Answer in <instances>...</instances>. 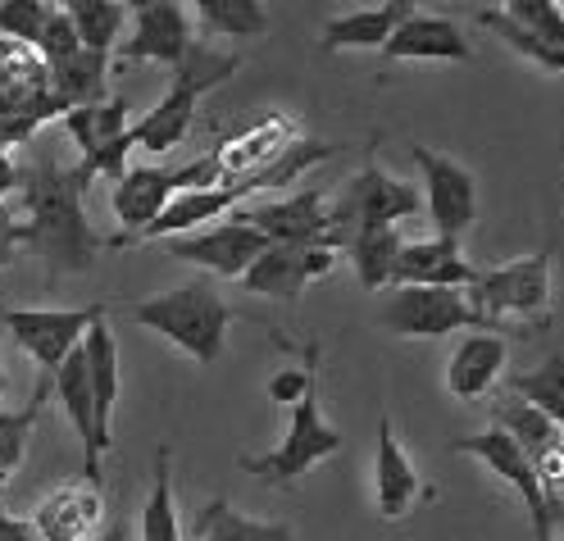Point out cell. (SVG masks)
<instances>
[{
    "label": "cell",
    "instance_id": "obj_38",
    "mask_svg": "<svg viewBox=\"0 0 564 541\" xmlns=\"http://www.w3.org/2000/svg\"><path fill=\"white\" fill-rule=\"evenodd\" d=\"M0 541H42V537L32 532V523L14 519V515L6 510V500H0Z\"/></svg>",
    "mask_w": 564,
    "mask_h": 541
},
{
    "label": "cell",
    "instance_id": "obj_4",
    "mask_svg": "<svg viewBox=\"0 0 564 541\" xmlns=\"http://www.w3.org/2000/svg\"><path fill=\"white\" fill-rule=\"evenodd\" d=\"M423 201H419V187L401 183V177L382 173L378 160H369L350 183L333 196L328 205V228H333V241L341 250L346 237L356 232H373V228H397L401 219L419 214Z\"/></svg>",
    "mask_w": 564,
    "mask_h": 541
},
{
    "label": "cell",
    "instance_id": "obj_28",
    "mask_svg": "<svg viewBox=\"0 0 564 541\" xmlns=\"http://www.w3.org/2000/svg\"><path fill=\"white\" fill-rule=\"evenodd\" d=\"M64 132L74 137L78 155L91 160L96 151H105L110 141H119L128 132V100H100V105H87V110H68Z\"/></svg>",
    "mask_w": 564,
    "mask_h": 541
},
{
    "label": "cell",
    "instance_id": "obj_21",
    "mask_svg": "<svg viewBox=\"0 0 564 541\" xmlns=\"http://www.w3.org/2000/svg\"><path fill=\"white\" fill-rule=\"evenodd\" d=\"M510 359V342L491 333H465V342L451 350L446 359V391L455 401H478L491 391V382L501 378Z\"/></svg>",
    "mask_w": 564,
    "mask_h": 541
},
{
    "label": "cell",
    "instance_id": "obj_33",
    "mask_svg": "<svg viewBox=\"0 0 564 541\" xmlns=\"http://www.w3.org/2000/svg\"><path fill=\"white\" fill-rule=\"evenodd\" d=\"M478 23L497 32V37H501L506 46H514L523 59H533V64L551 68V74H560V68H564V46H551V42L533 37V32H523V28H519V23H510L497 6H482V10H478Z\"/></svg>",
    "mask_w": 564,
    "mask_h": 541
},
{
    "label": "cell",
    "instance_id": "obj_41",
    "mask_svg": "<svg viewBox=\"0 0 564 541\" xmlns=\"http://www.w3.org/2000/svg\"><path fill=\"white\" fill-rule=\"evenodd\" d=\"M0 396H6V369H0Z\"/></svg>",
    "mask_w": 564,
    "mask_h": 541
},
{
    "label": "cell",
    "instance_id": "obj_8",
    "mask_svg": "<svg viewBox=\"0 0 564 541\" xmlns=\"http://www.w3.org/2000/svg\"><path fill=\"white\" fill-rule=\"evenodd\" d=\"M378 318L387 333H401V337H451V333L506 337L497 323L482 318L465 301V292H451V286H397V292L382 301Z\"/></svg>",
    "mask_w": 564,
    "mask_h": 541
},
{
    "label": "cell",
    "instance_id": "obj_10",
    "mask_svg": "<svg viewBox=\"0 0 564 541\" xmlns=\"http://www.w3.org/2000/svg\"><path fill=\"white\" fill-rule=\"evenodd\" d=\"M414 164H419V177H423V192L419 201L429 205V219L437 228V237L446 241H460L474 219H478V187H474V173L451 160V155H437L429 147H410Z\"/></svg>",
    "mask_w": 564,
    "mask_h": 541
},
{
    "label": "cell",
    "instance_id": "obj_30",
    "mask_svg": "<svg viewBox=\"0 0 564 541\" xmlns=\"http://www.w3.org/2000/svg\"><path fill=\"white\" fill-rule=\"evenodd\" d=\"M46 396H51V378H37V387H32V401L23 410H14V414L0 410V491H6L10 474L28 455V437H32V428H37L42 410H46Z\"/></svg>",
    "mask_w": 564,
    "mask_h": 541
},
{
    "label": "cell",
    "instance_id": "obj_27",
    "mask_svg": "<svg viewBox=\"0 0 564 541\" xmlns=\"http://www.w3.org/2000/svg\"><path fill=\"white\" fill-rule=\"evenodd\" d=\"M74 23V37L83 51H96V55H110V46H119V32H123V19H128V6L123 0H68L59 6Z\"/></svg>",
    "mask_w": 564,
    "mask_h": 541
},
{
    "label": "cell",
    "instance_id": "obj_12",
    "mask_svg": "<svg viewBox=\"0 0 564 541\" xmlns=\"http://www.w3.org/2000/svg\"><path fill=\"white\" fill-rule=\"evenodd\" d=\"M341 250L337 246H278L269 241L256 264L241 273V286L256 296H273V301H301V292L314 278H328Z\"/></svg>",
    "mask_w": 564,
    "mask_h": 541
},
{
    "label": "cell",
    "instance_id": "obj_23",
    "mask_svg": "<svg viewBox=\"0 0 564 541\" xmlns=\"http://www.w3.org/2000/svg\"><path fill=\"white\" fill-rule=\"evenodd\" d=\"M419 6L414 0H382V6H369V10H350V14H337L324 23L319 42L324 51H382L387 37L414 14Z\"/></svg>",
    "mask_w": 564,
    "mask_h": 541
},
{
    "label": "cell",
    "instance_id": "obj_25",
    "mask_svg": "<svg viewBox=\"0 0 564 541\" xmlns=\"http://www.w3.org/2000/svg\"><path fill=\"white\" fill-rule=\"evenodd\" d=\"M196 541H301L288 523L278 519H251L232 510V500H209L196 519Z\"/></svg>",
    "mask_w": 564,
    "mask_h": 541
},
{
    "label": "cell",
    "instance_id": "obj_39",
    "mask_svg": "<svg viewBox=\"0 0 564 541\" xmlns=\"http://www.w3.org/2000/svg\"><path fill=\"white\" fill-rule=\"evenodd\" d=\"M19 256V224L10 214H0V264H10Z\"/></svg>",
    "mask_w": 564,
    "mask_h": 541
},
{
    "label": "cell",
    "instance_id": "obj_32",
    "mask_svg": "<svg viewBox=\"0 0 564 541\" xmlns=\"http://www.w3.org/2000/svg\"><path fill=\"white\" fill-rule=\"evenodd\" d=\"M192 14L205 32H219V37H260L269 28L260 0H196Z\"/></svg>",
    "mask_w": 564,
    "mask_h": 541
},
{
    "label": "cell",
    "instance_id": "obj_29",
    "mask_svg": "<svg viewBox=\"0 0 564 541\" xmlns=\"http://www.w3.org/2000/svg\"><path fill=\"white\" fill-rule=\"evenodd\" d=\"M141 541H183L178 510H173V451L169 446L155 451L151 491H147V505H141Z\"/></svg>",
    "mask_w": 564,
    "mask_h": 541
},
{
    "label": "cell",
    "instance_id": "obj_24",
    "mask_svg": "<svg viewBox=\"0 0 564 541\" xmlns=\"http://www.w3.org/2000/svg\"><path fill=\"white\" fill-rule=\"evenodd\" d=\"M105 64H110V55L74 51V55L46 64V74L55 83V96L68 105V110H87V105H100L105 96H110V83H105Z\"/></svg>",
    "mask_w": 564,
    "mask_h": 541
},
{
    "label": "cell",
    "instance_id": "obj_6",
    "mask_svg": "<svg viewBox=\"0 0 564 541\" xmlns=\"http://www.w3.org/2000/svg\"><path fill=\"white\" fill-rule=\"evenodd\" d=\"M192 187H219V160L215 155H205L196 164H178V169H164V164H137V169H128L115 183V196H110L115 219L128 232L115 246L132 241L141 228H151L160 219V209L178 192H192Z\"/></svg>",
    "mask_w": 564,
    "mask_h": 541
},
{
    "label": "cell",
    "instance_id": "obj_7",
    "mask_svg": "<svg viewBox=\"0 0 564 541\" xmlns=\"http://www.w3.org/2000/svg\"><path fill=\"white\" fill-rule=\"evenodd\" d=\"M465 301L491 318L501 333H519L514 318L519 314H542L551 301V250L542 256H528V260H510L497 269H478L474 282L465 286Z\"/></svg>",
    "mask_w": 564,
    "mask_h": 541
},
{
    "label": "cell",
    "instance_id": "obj_22",
    "mask_svg": "<svg viewBox=\"0 0 564 541\" xmlns=\"http://www.w3.org/2000/svg\"><path fill=\"white\" fill-rule=\"evenodd\" d=\"M83 365H87V382H91V410H96V428L100 437L115 442V401H119V342H115V328L105 310L87 323L83 333Z\"/></svg>",
    "mask_w": 564,
    "mask_h": 541
},
{
    "label": "cell",
    "instance_id": "obj_9",
    "mask_svg": "<svg viewBox=\"0 0 564 541\" xmlns=\"http://www.w3.org/2000/svg\"><path fill=\"white\" fill-rule=\"evenodd\" d=\"M455 451L474 455L478 464H487L497 478H506L523 505H528V519H533V541H560V491H551L538 468L523 459V451L506 437V432L487 428V432H474V437H460L455 442Z\"/></svg>",
    "mask_w": 564,
    "mask_h": 541
},
{
    "label": "cell",
    "instance_id": "obj_20",
    "mask_svg": "<svg viewBox=\"0 0 564 541\" xmlns=\"http://www.w3.org/2000/svg\"><path fill=\"white\" fill-rule=\"evenodd\" d=\"M387 59H451V64H469L474 46L460 32V23H451L442 14H410L382 46Z\"/></svg>",
    "mask_w": 564,
    "mask_h": 541
},
{
    "label": "cell",
    "instance_id": "obj_5",
    "mask_svg": "<svg viewBox=\"0 0 564 541\" xmlns=\"http://www.w3.org/2000/svg\"><path fill=\"white\" fill-rule=\"evenodd\" d=\"M341 451V432L324 423L319 414V382H314L301 401L292 405V423H288V437H282L273 451L264 455H241V474H251L269 487H288L296 478H305L314 464L328 459Z\"/></svg>",
    "mask_w": 564,
    "mask_h": 541
},
{
    "label": "cell",
    "instance_id": "obj_26",
    "mask_svg": "<svg viewBox=\"0 0 564 541\" xmlns=\"http://www.w3.org/2000/svg\"><path fill=\"white\" fill-rule=\"evenodd\" d=\"M401 232L397 228H373V232H356L346 237L341 250L356 264V278L365 292H382V286H392V269H397V256H401Z\"/></svg>",
    "mask_w": 564,
    "mask_h": 541
},
{
    "label": "cell",
    "instance_id": "obj_11",
    "mask_svg": "<svg viewBox=\"0 0 564 541\" xmlns=\"http://www.w3.org/2000/svg\"><path fill=\"white\" fill-rule=\"evenodd\" d=\"M105 305H83V310H6L0 323L6 333L19 342V350L37 365L42 378H55V369L68 355L78 350L87 323L100 314Z\"/></svg>",
    "mask_w": 564,
    "mask_h": 541
},
{
    "label": "cell",
    "instance_id": "obj_14",
    "mask_svg": "<svg viewBox=\"0 0 564 541\" xmlns=\"http://www.w3.org/2000/svg\"><path fill=\"white\" fill-rule=\"evenodd\" d=\"M237 224L256 228L264 241L278 246H337L333 228H328V205L319 192H296V196H282L269 205H251V209H237Z\"/></svg>",
    "mask_w": 564,
    "mask_h": 541
},
{
    "label": "cell",
    "instance_id": "obj_17",
    "mask_svg": "<svg viewBox=\"0 0 564 541\" xmlns=\"http://www.w3.org/2000/svg\"><path fill=\"white\" fill-rule=\"evenodd\" d=\"M241 196H251V183L246 177H237V183H219V187H192V192H178L164 209H160V219L151 228H141L132 241H173V237H183V232H200L219 219L224 209H237ZM123 241V246H132Z\"/></svg>",
    "mask_w": 564,
    "mask_h": 541
},
{
    "label": "cell",
    "instance_id": "obj_36",
    "mask_svg": "<svg viewBox=\"0 0 564 541\" xmlns=\"http://www.w3.org/2000/svg\"><path fill=\"white\" fill-rule=\"evenodd\" d=\"M314 382H319V342L305 346V365H301V369H282V374L269 382V401L292 410Z\"/></svg>",
    "mask_w": 564,
    "mask_h": 541
},
{
    "label": "cell",
    "instance_id": "obj_40",
    "mask_svg": "<svg viewBox=\"0 0 564 541\" xmlns=\"http://www.w3.org/2000/svg\"><path fill=\"white\" fill-rule=\"evenodd\" d=\"M100 541H123V528H115V523H110V532H105Z\"/></svg>",
    "mask_w": 564,
    "mask_h": 541
},
{
    "label": "cell",
    "instance_id": "obj_31",
    "mask_svg": "<svg viewBox=\"0 0 564 541\" xmlns=\"http://www.w3.org/2000/svg\"><path fill=\"white\" fill-rule=\"evenodd\" d=\"M510 396H519L523 405L542 410L546 419L564 423V355L551 350L546 365L528 369V374H514V378H510Z\"/></svg>",
    "mask_w": 564,
    "mask_h": 541
},
{
    "label": "cell",
    "instance_id": "obj_1",
    "mask_svg": "<svg viewBox=\"0 0 564 541\" xmlns=\"http://www.w3.org/2000/svg\"><path fill=\"white\" fill-rule=\"evenodd\" d=\"M28 224L19 228V246H28L51 273H87L96 260V232L83 209V173L64 169L55 151H37V160L19 173Z\"/></svg>",
    "mask_w": 564,
    "mask_h": 541
},
{
    "label": "cell",
    "instance_id": "obj_35",
    "mask_svg": "<svg viewBox=\"0 0 564 541\" xmlns=\"http://www.w3.org/2000/svg\"><path fill=\"white\" fill-rule=\"evenodd\" d=\"M510 23H519L523 32L551 42V46H564V19H560V6H546V0H510V6H497Z\"/></svg>",
    "mask_w": 564,
    "mask_h": 541
},
{
    "label": "cell",
    "instance_id": "obj_19",
    "mask_svg": "<svg viewBox=\"0 0 564 541\" xmlns=\"http://www.w3.org/2000/svg\"><path fill=\"white\" fill-rule=\"evenodd\" d=\"M423 496V483L414 474V464L405 455V446L397 442L392 419H378V451H373V505L382 519H405L410 505Z\"/></svg>",
    "mask_w": 564,
    "mask_h": 541
},
{
    "label": "cell",
    "instance_id": "obj_16",
    "mask_svg": "<svg viewBox=\"0 0 564 541\" xmlns=\"http://www.w3.org/2000/svg\"><path fill=\"white\" fill-rule=\"evenodd\" d=\"M32 532L42 541H100L105 532V496L96 483H68L59 491H51L37 505V519Z\"/></svg>",
    "mask_w": 564,
    "mask_h": 541
},
{
    "label": "cell",
    "instance_id": "obj_15",
    "mask_svg": "<svg viewBox=\"0 0 564 541\" xmlns=\"http://www.w3.org/2000/svg\"><path fill=\"white\" fill-rule=\"evenodd\" d=\"M264 246H269V241H264L256 228H246V224H237V219L209 224V228H200V232H192V237L164 241V250H169L173 260H187V264H196V269H205V273H219V278H241L246 269L256 264V256H260Z\"/></svg>",
    "mask_w": 564,
    "mask_h": 541
},
{
    "label": "cell",
    "instance_id": "obj_37",
    "mask_svg": "<svg viewBox=\"0 0 564 541\" xmlns=\"http://www.w3.org/2000/svg\"><path fill=\"white\" fill-rule=\"evenodd\" d=\"M37 51H42V59H46V64H55V59H64V55L83 51V46H78V37H74V23H68V14H64L59 6H55V14H51L46 32H42Z\"/></svg>",
    "mask_w": 564,
    "mask_h": 541
},
{
    "label": "cell",
    "instance_id": "obj_18",
    "mask_svg": "<svg viewBox=\"0 0 564 541\" xmlns=\"http://www.w3.org/2000/svg\"><path fill=\"white\" fill-rule=\"evenodd\" d=\"M478 264H469L460 256V241L446 237H429V241H405L397 269H392V286H451V292H465L474 282Z\"/></svg>",
    "mask_w": 564,
    "mask_h": 541
},
{
    "label": "cell",
    "instance_id": "obj_3",
    "mask_svg": "<svg viewBox=\"0 0 564 541\" xmlns=\"http://www.w3.org/2000/svg\"><path fill=\"white\" fill-rule=\"evenodd\" d=\"M237 74V59L232 55H219V51H209V46H196L183 55V64L173 68V83L169 91L155 100V110L141 119V123H128V137H132V151H151V155H164L173 151L178 141L187 137L192 119H196V100L209 91V87H219Z\"/></svg>",
    "mask_w": 564,
    "mask_h": 541
},
{
    "label": "cell",
    "instance_id": "obj_13",
    "mask_svg": "<svg viewBox=\"0 0 564 541\" xmlns=\"http://www.w3.org/2000/svg\"><path fill=\"white\" fill-rule=\"evenodd\" d=\"M132 14V32L119 42V59L137 64V59H155L178 68L183 55L192 51V14L173 0H141V6H128Z\"/></svg>",
    "mask_w": 564,
    "mask_h": 541
},
{
    "label": "cell",
    "instance_id": "obj_2",
    "mask_svg": "<svg viewBox=\"0 0 564 541\" xmlns=\"http://www.w3.org/2000/svg\"><path fill=\"white\" fill-rule=\"evenodd\" d=\"M132 323L169 337L178 350H187L196 365H219L232 310L209 282H187V286H173L164 296L132 305Z\"/></svg>",
    "mask_w": 564,
    "mask_h": 541
},
{
    "label": "cell",
    "instance_id": "obj_34",
    "mask_svg": "<svg viewBox=\"0 0 564 541\" xmlns=\"http://www.w3.org/2000/svg\"><path fill=\"white\" fill-rule=\"evenodd\" d=\"M51 14H55L51 0H0V32L14 37V42L37 46Z\"/></svg>",
    "mask_w": 564,
    "mask_h": 541
}]
</instances>
